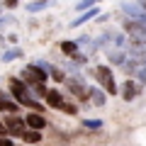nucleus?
<instances>
[{"instance_id": "obj_1", "label": "nucleus", "mask_w": 146, "mask_h": 146, "mask_svg": "<svg viewBox=\"0 0 146 146\" xmlns=\"http://www.w3.org/2000/svg\"><path fill=\"white\" fill-rule=\"evenodd\" d=\"M10 90H12V95L17 98V102L27 105V107H32V110H42V105L36 102V100H32V98H29V85H25L22 80L12 78V80H10Z\"/></svg>"}, {"instance_id": "obj_2", "label": "nucleus", "mask_w": 146, "mask_h": 146, "mask_svg": "<svg viewBox=\"0 0 146 146\" xmlns=\"http://www.w3.org/2000/svg\"><path fill=\"white\" fill-rule=\"evenodd\" d=\"M95 78L100 80V85H102V88L107 90L110 95H117V83H115V76H112V71H110L107 66H98V68H95Z\"/></svg>"}, {"instance_id": "obj_3", "label": "nucleus", "mask_w": 146, "mask_h": 146, "mask_svg": "<svg viewBox=\"0 0 146 146\" xmlns=\"http://www.w3.org/2000/svg\"><path fill=\"white\" fill-rule=\"evenodd\" d=\"M46 73H49L46 68H42L39 63H34V66H27L25 71H22V76H25L27 85H34V83H44V80L49 78Z\"/></svg>"}, {"instance_id": "obj_4", "label": "nucleus", "mask_w": 146, "mask_h": 146, "mask_svg": "<svg viewBox=\"0 0 146 146\" xmlns=\"http://www.w3.org/2000/svg\"><path fill=\"white\" fill-rule=\"evenodd\" d=\"M25 122H27V119H20V117H15V112H10V117H5L7 134L20 136V139H22V134H25Z\"/></svg>"}, {"instance_id": "obj_5", "label": "nucleus", "mask_w": 146, "mask_h": 146, "mask_svg": "<svg viewBox=\"0 0 146 146\" xmlns=\"http://www.w3.org/2000/svg\"><path fill=\"white\" fill-rule=\"evenodd\" d=\"M66 85H68V90H71L78 100H88V98H90V90L85 88L78 78H66Z\"/></svg>"}, {"instance_id": "obj_6", "label": "nucleus", "mask_w": 146, "mask_h": 146, "mask_svg": "<svg viewBox=\"0 0 146 146\" xmlns=\"http://www.w3.org/2000/svg\"><path fill=\"white\" fill-rule=\"evenodd\" d=\"M139 95H141V85L139 83L127 80V83L122 85V98H124V100H134V98H139Z\"/></svg>"}, {"instance_id": "obj_7", "label": "nucleus", "mask_w": 146, "mask_h": 146, "mask_svg": "<svg viewBox=\"0 0 146 146\" xmlns=\"http://www.w3.org/2000/svg\"><path fill=\"white\" fill-rule=\"evenodd\" d=\"M27 127H32V129H44L46 127V119L39 112H32V115H27Z\"/></svg>"}, {"instance_id": "obj_8", "label": "nucleus", "mask_w": 146, "mask_h": 146, "mask_svg": "<svg viewBox=\"0 0 146 146\" xmlns=\"http://www.w3.org/2000/svg\"><path fill=\"white\" fill-rule=\"evenodd\" d=\"M44 98H46V105H49V107H58V110H61L63 98H61V93H58V90H46V95H44Z\"/></svg>"}, {"instance_id": "obj_9", "label": "nucleus", "mask_w": 146, "mask_h": 146, "mask_svg": "<svg viewBox=\"0 0 146 146\" xmlns=\"http://www.w3.org/2000/svg\"><path fill=\"white\" fill-rule=\"evenodd\" d=\"M22 141H27V144H39L42 141V134H39V129H32L29 127V131L25 129V134H22Z\"/></svg>"}, {"instance_id": "obj_10", "label": "nucleus", "mask_w": 146, "mask_h": 146, "mask_svg": "<svg viewBox=\"0 0 146 146\" xmlns=\"http://www.w3.org/2000/svg\"><path fill=\"white\" fill-rule=\"evenodd\" d=\"M93 17H98V10H88L85 15H80V17H76V20L71 22V27H78V25H83V22H88V20H93Z\"/></svg>"}, {"instance_id": "obj_11", "label": "nucleus", "mask_w": 146, "mask_h": 146, "mask_svg": "<svg viewBox=\"0 0 146 146\" xmlns=\"http://www.w3.org/2000/svg\"><path fill=\"white\" fill-rule=\"evenodd\" d=\"M0 110H3V112H17V105L12 102V100H7V98L0 95Z\"/></svg>"}, {"instance_id": "obj_12", "label": "nucleus", "mask_w": 146, "mask_h": 146, "mask_svg": "<svg viewBox=\"0 0 146 146\" xmlns=\"http://www.w3.org/2000/svg\"><path fill=\"white\" fill-rule=\"evenodd\" d=\"M61 51L66 54V56H73V54L78 51V42H63L61 44Z\"/></svg>"}, {"instance_id": "obj_13", "label": "nucleus", "mask_w": 146, "mask_h": 146, "mask_svg": "<svg viewBox=\"0 0 146 146\" xmlns=\"http://www.w3.org/2000/svg\"><path fill=\"white\" fill-rule=\"evenodd\" d=\"M90 100H93V102L95 105H98V107H102V105H105V93H102V90H90Z\"/></svg>"}, {"instance_id": "obj_14", "label": "nucleus", "mask_w": 146, "mask_h": 146, "mask_svg": "<svg viewBox=\"0 0 146 146\" xmlns=\"http://www.w3.org/2000/svg\"><path fill=\"white\" fill-rule=\"evenodd\" d=\"M107 58H110V63H115V66H122V63L127 61L122 51H110V56H107Z\"/></svg>"}, {"instance_id": "obj_15", "label": "nucleus", "mask_w": 146, "mask_h": 146, "mask_svg": "<svg viewBox=\"0 0 146 146\" xmlns=\"http://www.w3.org/2000/svg\"><path fill=\"white\" fill-rule=\"evenodd\" d=\"M22 56V51H20V49H10V51H5V54H3V61H15V58H20Z\"/></svg>"}, {"instance_id": "obj_16", "label": "nucleus", "mask_w": 146, "mask_h": 146, "mask_svg": "<svg viewBox=\"0 0 146 146\" xmlns=\"http://www.w3.org/2000/svg\"><path fill=\"white\" fill-rule=\"evenodd\" d=\"M49 73H51V78L54 80H58V83H66V76H63V71H58V68H49Z\"/></svg>"}, {"instance_id": "obj_17", "label": "nucleus", "mask_w": 146, "mask_h": 146, "mask_svg": "<svg viewBox=\"0 0 146 146\" xmlns=\"http://www.w3.org/2000/svg\"><path fill=\"white\" fill-rule=\"evenodd\" d=\"M44 5H46V0H39V3H29V5H27V10H29V12H39Z\"/></svg>"}, {"instance_id": "obj_18", "label": "nucleus", "mask_w": 146, "mask_h": 146, "mask_svg": "<svg viewBox=\"0 0 146 146\" xmlns=\"http://www.w3.org/2000/svg\"><path fill=\"white\" fill-rule=\"evenodd\" d=\"M85 127H88V129H100L102 122H100V119H85Z\"/></svg>"}, {"instance_id": "obj_19", "label": "nucleus", "mask_w": 146, "mask_h": 146, "mask_svg": "<svg viewBox=\"0 0 146 146\" xmlns=\"http://www.w3.org/2000/svg\"><path fill=\"white\" fill-rule=\"evenodd\" d=\"M61 110H63V112H68V115H76V112H78V110H76V105H71V102H63Z\"/></svg>"}, {"instance_id": "obj_20", "label": "nucleus", "mask_w": 146, "mask_h": 146, "mask_svg": "<svg viewBox=\"0 0 146 146\" xmlns=\"http://www.w3.org/2000/svg\"><path fill=\"white\" fill-rule=\"evenodd\" d=\"M93 3H98V0H83V3H78V10H85V7H90Z\"/></svg>"}, {"instance_id": "obj_21", "label": "nucleus", "mask_w": 146, "mask_h": 146, "mask_svg": "<svg viewBox=\"0 0 146 146\" xmlns=\"http://www.w3.org/2000/svg\"><path fill=\"white\" fill-rule=\"evenodd\" d=\"M136 76H139L141 83H146V68H139V71H136Z\"/></svg>"}, {"instance_id": "obj_22", "label": "nucleus", "mask_w": 146, "mask_h": 146, "mask_svg": "<svg viewBox=\"0 0 146 146\" xmlns=\"http://www.w3.org/2000/svg\"><path fill=\"white\" fill-rule=\"evenodd\" d=\"M5 7H17V0H5Z\"/></svg>"}, {"instance_id": "obj_23", "label": "nucleus", "mask_w": 146, "mask_h": 146, "mask_svg": "<svg viewBox=\"0 0 146 146\" xmlns=\"http://www.w3.org/2000/svg\"><path fill=\"white\" fill-rule=\"evenodd\" d=\"M0 146H12V141L10 139H0Z\"/></svg>"}, {"instance_id": "obj_24", "label": "nucleus", "mask_w": 146, "mask_h": 146, "mask_svg": "<svg viewBox=\"0 0 146 146\" xmlns=\"http://www.w3.org/2000/svg\"><path fill=\"white\" fill-rule=\"evenodd\" d=\"M0 134H7V127H5V122L0 124Z\"/></svg>"}, {"instance_id": "obj_25", "label": "nucleus", "mask_w": 146, "mask_h": 146, "mask_svg": "<svg viewBox=\"0 0 146 146\" xmlns=\"http://www.w3.org/2000/svg\"><path fill=\"white\" fill-rule=\"evenodd\" d=\"M139 3H141V5H144V7H146V0H139Z\"/></svg>"}]
</instances>
